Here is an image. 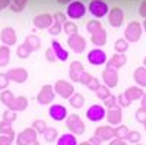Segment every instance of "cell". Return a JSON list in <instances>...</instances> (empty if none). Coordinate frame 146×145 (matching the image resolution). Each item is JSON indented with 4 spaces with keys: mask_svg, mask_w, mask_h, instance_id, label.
<instances>
[{
    "mask_svg": "<svg viewBox=\"0 0 146 145\" xmlns=\"http://www.w3.org/2000/svg\"><path fill=\"white\" fill-rule=\"evenodd\" d=\"M85 12H86V7H85V5L82 2H79V0H73V2H70L67 5V16L70 19H80L85 16Z\"/></svg>",
    "mask_w": 146,
    "mask_h": 145,
    "instance_id": "obj_3",
    "label": "cell"
},
{
    "mask_svg": "<svg viewBox=\"0 0 146 145\" xmlns=\"http://www.w3.org/2000/svg\"><path fill=\"white\" fill-rule=\"evenodd\" d=\"M13 100H15V95L12 94L10 91H7V90H6V91H3L2 94H0V101H2V103H3V104H5L7 108L12 106Z\"/></svg>",
    "mask_w": 146,
    "mask_h": 145,
    "instance_id": "obj_29",
    "label": "cell"
},
{
    "mask_svg": "<svg viewBox=\"0 0 146 145\" xmlns=\"http://www.w3.org/2000/svg\"><path fill=\"white\" fill-rule=\"evenodd\" d=\"M142 25L137 22V21H133V22H130L129 25H127V28H126V31H124V38L129 41V43H136V41H139L140 40V37H142Z\"/></svg>",
    "mask_w": 146,
    "mask_h": 145,
    "instance_id": "obj_2",
    "label": "cell"
},
{
    "mask_svg": "<svg viewBox=\"0 0 146 145\" xmlns=\"http://www.w3.org/2000/svg\"><path fill=\"white\" fill-rule=\"evenodd\" d=\"M139 13H140V16H142V18H145V19H146V0L140 5V7H139Z\"/></svg>",
    "mask_w": 146,
    "mask_h": 145,
    "instance_id": "obj_52",
    "label": "cell"
},
{
    "mask_svg": "<svg viewBox=\"0 0 146 145\" xmlns=\"http://www.w3.org/2000/svg\"><path fill=\"white\" fill-rule=\"evenodd\" d=\"M82 72H83V66H82L80 62H76V60H75V62H72L70 69H69V75H70V79H72V81L79 82Z\"/></svg>",
    "mask_w": 146,
    "mask_h": 145,
    "instance_id": "obj_20",
    "label": "cell"
},
{
    "mask_svg": "<svg viewBox=\"0 0 146 145\" xmlns=\"http://www.w3.org/2000/svg\"><path fill=\"white\" fill-rule=\"evenodd\" d=\"M13 141V135H2L0 136V145H9Z\"/></svg>",
    "mask_w": 146,
    "mask_h": 145,
    "instance_id": "obj_48",
    "label": "cell"
},
{
    "mask_svg": "<svg viewBox=\"0 0 146 145\" xmlns=\"http://www.w3.org/2000/svg\"><path fill=\"white\" fill-rule=\"evenodd\" d=\"M92 76H91V74H88V72H82V75H80V84H83V85H88V82H89V79H91Z\"/></svg>",
    "mask_w": 146,
    "mask_h": 145,
    "instance_id": "obj_49",
    "label": "cell"
},
{
    "mask_svg": "<svg viewBox=\"0 0 146 145\" xmlns=\"http://www.w3.org/2000/svg\"><path fill=\"white\" fill-rule=\"evenodd\" d=\"M53 100H54V91L51 85H44L36 95V101L40 104H50Z\"/></svg>",
    "mask_w": 146,
    "mask_h": 145,
    "instance_id": "obj_14",
    "label": "cell"
},
{
    "mask_svg": "<svg viewBox=\"0 0 146 145\" xmlns=\"http://www.w3.org/2000/svg\"><path fill=\"white\" fill-rule=\"evenodd\" d=\"M48 114H50L51 119L57 120V122H62V120L67 116V108L62 104H53L48 108Z\"/></svg>",
    "mask_w": 146,
    "mask_h": 145,
    "instance_id": "obj_15",
    "label": "cell"
},
{
    "mask_svg": "<svg viewBox=\"0 0 146 145\" xmlns=\"http://www.w3.org/2000/svg\"><path fill=\"white\" fill-rule=\"evenodd\" d=\"M69 101H70V106H72L73 108H80V107L83 106V103H85V98H83L82 94H78V92L75 94V92H73V94L70 95Z\"/></svg>",
    "mask_w": 146,
    "mask_h": 145,
    "instance_id": "obj_27",
    "label": "cell"
},
{
    "mask_svg": "<svg viewBox=\"0 0 146 145\" xmlns=\"http://www.w3.org/2000/svg\"><path fill=\"white\" fill-rule=\"evenodd\" d=\"M115 51L117 53H124V51H127V48H129V41L124 38H120V40H117L115 41Z\"/></svg>",
    "mask_w": 146,
    "mask_h": 145,
    "instance_id": "obj_33",
    "label": "cell"
},
{
    "mask_svg": "<svg viewBox=\"0 0 146 145\" xmlns=\"http://www.w3.org/2000/svg\"><path fill=\"white\" fill-rule=\"evenodd\" d=\"M95 136H98L101 141H110L114 136V129L110 126H100L95 129Z\"/></svg>",
    "mask_w": 146,
    "mask_h": 145,
    "instance_id": "obj_21",
    "label": "cell"
},
{
    "mask_svg": "<svg viewBox=\"0 0 146 145\" xmlns=\"http://www.w3.org/2000/svg\"><path fill=\"white\" fill-rule=\"evenodd\" d=\"M23 43H27L32 50H36V48H40V45H41V40L36 37V35H28Z\"/></svg>",
    "mask_w": 146,
    "mask_h": 145,
    "instance_id": "obj_30",
    "label": "cell"
},
{
    "mask_svg": "<svg viewBox=\"0 0 146 145\" xmlns=\"http://www.w3.org/2000/svg\"><path fill=\"white\" fill-rule=\"evenodd\" d=\"M7 76L10 81H13L16 84H22L28 79V72L23 67H15V69H10L7 72Z\"/></svg>",
    "mask_w": 146,
    "mask_h": 145,
    "instance_id": "obj_16",
    "label": "cell"
},
{
    "mask_svg": "<svg viewBox=\"0 0 146 145\" xmlns=\"http://www.w3.org/2000/svg\"><path fill=\"white\" fill-rule=\"evenodd\" d=\"M0 134L2 135H13V129H12V122H0Z\"/></svg>",
    "mask_w": 146,
    "mask_h": 145,
    "instance_id": "obj_32",
    "label": "cell"
},
{
    "mask_svg": "<svg viewBox=\"0 0 146 145\" xmlns=\"http://www.w3.org/2000/svg\"><path fill=\"white\" fill-rule=\"evenodd\" d=\"M100 85H101V84H100V81L96 79V78H94V76H92V78L89 79V82H88V88H89L91 91H96Z\"/></svg>",
    "mask_w": 146,
    "mask_h": 145,
    "instance_id": "obj_47",
    "label": "cell"
},
{
    "mask_svg": "<svg viewBox=\"0 0 146 145\" xmlns=\"http://www.w3.org/2000/svg\"><path fill=\"white\" fill-rule=\"evenodd\" d=\"M27 3H28V0H12L10 9L13 12H22L23 9H25Z\"/></svg>",
    "mask_w": 146,
    "mask_h": 145,
    "instance_id": "obj_31",
    "label": "cell"
},
{
    "mask_svg": "<svg viewBox=\"0 0 146 145\" xmlns=\"http://www.w3.org/2000/svg\"><path fill=\"white\" fill-rule=\"evenodd\" d=\"M12 3V0H0V10H3L6 7H9Z\"/></svg>",
    "mask_w": 146,
    "mask_h": 145,
    "instance_id": "obj_53",
    "label": "cell"
},
{
    "mask_svg": "<svg viewBox=\"0 0 146 145\" xmlns=\"http://www.w3.org/2000/svg\"><path fill=\"white\" fill-rule=\"evenodd\" d=\"M101 142V139L98 138V136H95V138H92V139H89L86 144H100Z\"/></svg>",
    "mask_w": 146,
    "mask_h": 145,
    "instance_id": "obj_54",
    "label": "cell"
},
{
    "mask_svg": "<svg viewBox=\"0 0 146 145\" xmlns=\"http://www.w3.org/2000/svg\"><path fill=\"white\" fill-rule=\"evenodd\" d=\"M133 78L140 87H146V67H137L133 74Z\"/></svg>",
    "mask_w": 146,
    "mask_h": 145,
    "instance_id": "obj_25",
    "label": "cell"
},
{
    "mask_svg": "<svg viewBox=\"0 0 146 145\" xmlns=\"http://www.w3.org/2000/svg\"><path fill=\"white\" fill-rule=\"evenodd\" d=\"M54 90H56V92L60 97H63V98H70V95L75 92V90H73V87H72V84H69L66 81H62V79L56 82Z\"/></svg>",
    "mask_w": 146,
    "mask_h": 145,
    "instance_id": "obj_13",
    "label": "cell"
},
{
    "mask_svg": "<svg viewBox=\"0 0 146 145\" xmlns=\"http://www.w3.org/2000/svg\"><path fill=\"white\" fill-rule=\"evenodd\" d=\"M117 103L121 106V107H129L130 106V100L127 98V97H126V94H120L118 97H117Z\"/></svg>",
    "mask_w": 146,
    "mask_h": 145,
    "instance_id": "obj_43",
    "label": "cell"
},
{
    "mask_svg": "<svg viewBox=\"0 0 146 145\" xmlns=\"http://www.w3.org/2000/svg\"><path fill=\"white\" fill-rule=\"evenodd\" d=\"M63 27H64V32L72 35V34H76L78 32V27H76V23H73V22H64L63 23Z\"/></svg>",
    "mask_w": 146,
    "mask_h": 145,
    "instance_id": "obj_40",
    "label": "cell"
},
{
    "mask_svg": "<svg viewBox=\"0 0 146 145\" xmlns=\"http://www.w3.org/2000/svg\"><path fill=\"white\" fill-rule=\"evenodd\" d=\"M123 142V138H118V139H114V141H111V144H121Z\"/></svg>",
    "mask_w": 146,
    "mask_h": 145,
    "instance_id": "obj_55",
    "label": "cell"
},
{
    "mask_svg": "<svg viewBox=\"0 0 146 145\" xmlns=\"http://www.w3.org/2000/svg\"><path fill=\"white\" fill-rule=\"evenodd\" d=\"M51 47H53V50H54V53H56V56H57V60H62V62L67 60L69 53L64 50V48H63L62 45H60V43H58V41L53 40V41H51Z\"/></svg>",
    "mask_w": 146,
    "mask_h": 145,
    "instance_id": "obj_23",
    "label": "cell"
},
{
    "mask_svg": "<svg viewBox=\"0 0 146 145\" xmlns=\"http://www.w3.org/2000/svg\"><path fill=\"white\" fill-rule=\"evenodd\" d=\"M95 92H96V95H98V98H101V100H105L107 97L111 95V94H110V90H108L107 85H105V87H104V85H100L98 90H96Z\"/></svg>",
    "mask_w": 146,
    "mask_h": 145,
    "instance_id": "obj_37",
    "label": "cell"
},
{
    "mask_svg": "<svg viewBox=\"0 0 146 145\" xmlns=\"http://www.w3.org/2000/svg\"><path fill=\"white\" fill-rule=\"evenodd\" d=\"M102 79L105 82V85L108 88H115L117 84H118V74H117V69L114 67H107L102 72Z\"/></svg>",
    "mask_w": 146,
    "mask_h": 145,
    "instance_id": "obj_9",
    "label": "cell"
},
{
    "mask_svg": "<svg viewBox=\"0 0 146 145\" xmlns=\"http://www.w3.org/2000/svg\"><path fill=\"white\" fill-rule=\"evenodd\" d=\"M107 116L105 110H104V107L100 106V104H94L88 108V112H86V117L89 120H92V122H100V120H102L104 117Z\"/></svg>",
    "mask_w": 146,
    "mask_h": 145,
    "instance_id": "obj_11",
    "label": "cell"
},
{
    "mask_svg": "<svg viewBox=\"0 0 146 145\" xmlns=\"http://www.w3.org/2000/svg\"><path fill=\"white\" fill-rule=\"evenodd\" d=\"M15 119H16V112L13 110H6L3 113V120H6V122H13Z\"/></svg>",
    "mask_w": 146,
    "mask_h": 145,
    "instance_id": "obj_44",
    "label": "cell"
},
{
    "mask_svg": "<svg viewBox=\"0 0 146 145\" xmlns=\"http://www.w3.org/2000/svg\"><path fill=\"white\" fill-rule=\"evenodd\" d=\"M142 27H143V29L146 31V19H145V22H143V25H142Z\"/></svg>",
    "mask_w": 146,
    "mask_h": 145,
    "instance_id": "obj_56",
    "label": "cell"
},
{
    "mask_svg": "<svg viewBox=\"0 0 146 145\" xmlns=\"http://www.w3.org/2000/svg\"><path fill=\"white\" fill-rule=\"evenodd\" d=\"M34 50L27 44V43H23V44H21L19 47H18V50H16V54H18V57L19 59H27V57H29L31 56V53H32Z\"/></svg>",
    "mask_w": 146,
    "mask_h": 145,
    "instance_id": "obj_28",
    "label": "cell"
},
{
    "mask_svg": "<svg viewBox=\"0 0 146 145\" xmlns=\"http://www.w3.org/2000/svg\"><path fill=\"white\" fill-rule=\"evenodd\" d=\"M66 125H67V128L72 134H75V135H83L85 134V125L78 114H70L67 117Z\"/></svg>",
    "mask_w": 146,
    "mask_h": 145,
    "instance_id": "obj_4",
    "label": "cell"
},
{
    "mask_svg": "<svg viewBox=\"0 0 146 145\" xmlns=\"http://www.w3.org/2000/svg\"><path fill=\"white\" fill-rule=\"evenodd\" d=\"M123 21H124V12L121 10L120 7H113L111 12L108 13L110 25L114 27V28H118V27L123 25Z\"/></svg>",
    "mask_w": 146,
    "mask_h": 145,
    "instance_id": "obj_10",
    "label": "cell"
},
{
    "mask_svg": "<svg viewBox=\"0 0 146 145\" xmlns=\"http://www.w3.org/2000/svg\"><path fill=\"white\" fill-rule=\"evenodd\" d=\"M36 132L34 128H27L23 129L18 135V144L19 145H29V144H36Z\"/></svg>",
    "mask_w": 146,
    "mask_h": 145,
    "instance_id": "obj_7",
    "label": "cell"
},
{
    "mask_svg": "<svg viewBox=\"0 0 146 145\" xmlns=\"http://www.w3.org/2000/svg\"><path fill=\"white\" fill-rule=\"evenodd\" d=\"M28 106V100L25 98L23 95H19V97H15L13 103L9 107V110H13V112H23Z\"/></svg>",
    "mask_w": 146,
    "mask_h": 145,
    "instance_id": "obj_22",
    "label": "cell"
},
{
    "mask_svg": "<svg viewBox=\"0 0 146 145\" xmlns=\"http://www.w3.org/2000/svg\"><path fill=\"white\" fill-rule=\"evenodd\" d=\"M126 139L130 141V142H139L140 141V134H139L137 130H129Z\"/></svg>",
    "mask_w": 146,
    "mask_h": 145,
    "instance_id": "obj_42",
    "label": "cell"
},
{
    "mask_svg": "<svg viewBox=\"0 0 146 145\" xmlns=\"http://www.w3.org/2000/svg\"><path fill=\"white\" fill-rule=\"evenodd\" d=\"M88 60H89V63H92L95 66L104 65L107 62V54L102 50H100V48H94V50H91L88 53Z\"/></svg>",
    "mask_w": 146,
    "mask_h": 145,
    "instance_id": "obj_18",
    "label": "cell"
},
{
    "mask_svg": "<svg viewBox=\"0 0 146 145\" xmlns=\"http://www.w3.org/2000/svg\"><path fill=\"white\" fill-rule=\"evenodd\" d=\"M58 145H76V138L73 135H63L57 141Z\"/></svg>",
    "mask_w": 146,
    "mask_h": 145,
    "instance_id": "obj_35",
    "label": "cell"
},
{
    "mask_svg": "<svg viewBox=\"0 0 146 145\" xmlns=\"http://www.w3.org/2000/svg\"><path fill=\"white\" fill-rule=\"evenodd\" d=\"M42 134H44V138H45L47 142H53V141H56V138H57V130H56L54 128H47Z\"/></svg>",
    "mask_w": 146,
    "mask_h": 145,
    "instance_id": "obj_34",
    "label": "cell"
},
{
    "mask_svg": "<svg viewBox=\"0 0 146 145\" xmlns=\"http://www.w3.org/2000/svg\"><path fill=\"white\" fill-rule=\"evenodd\" d=\"M86 29L91 32V40L95 45H104L107 43V32L98 21H89L86 23Z\"/></svg>",
    "mask_w": 146,
    "mask_h": 145,
    "instance_id": "obj_1",
    "label": "cell"
},
{
    "mask_svg": "<svg viewBox=\"0 0 146 145\" xmlns=\"http://www.w3.org/2000/svg\"><path fill=\"white\" fill-rule=\"evenodd\" d=\"M127 134H129V128L127 126H117L115 129H114V136H117V138H123V139H126L127 138Z\"/></svg>",
    "mask_w": 146,
    "mask_h": 145,
    "instance_id": "obj_36",
    "label": "cell"
},
{
    "mask_svg": "<svg viewBox=\"0 0 146 145\" xmlns=\"http://www.w3.org/2000/svg\"><path fill=\"white\" fill-rule=\"evenodd\" d=\"M89 12L95 18H104L108 13V5L104 0H92L89 3Z\"/></svg>",
    "mask_w": 146,
    "mask_h": 145,
    "instance_id": "obj_6",
    "label": "cell"
},
{
    "mask_svg": "<svg viewBox=\"0 0 146 145\" xmlns=\"http://www.w3.org/2000/svg\"><path fill=\"white\" fill-rule=\"evenodd\" d=\"M0 40L6 45H13L16 44V32L12 27H5L0 32Z\"/></svg>",
    "mask_w": 146,
    "mask_h": 145,
    "instance_id": "obj_17",
    "label": "cell"
},
{
    "mask_svg": "<svg viewBox=\"0 0 146 145\" xmlns=\"http://www.w3.org/2000/svg\"><path fill=\"white\" fill-rule=\"evenodd\" d=\"M143 125H145V129H146V122H145V123H143Z\"/></svg>",
    "mask_w": 146,
    "mask_h": 145,
    "instance_id": "obj_59",
    "label": "cell"
},
{
    "mask_svg": "<svg viewBox=\"0 0 146 145\" xmlns=\"http://www.w3.org/2000/svg\"><path fill=\"white\" fill-rule=\"evenodd\" d=\"M115 103H117V98H115V97H113V95L107 97V98L104 100V104H105L107 107H111V106H114Z\"/></svg>",
    "mask_w": 146,
    "mask_h": 145,
    "instance_id": "obj_50",
    "label": "cell"
},
{
    "mask_svg": "<svg viewBox=\"0 0 146 145\" xmlns=\"http://www.w3.org/2000/svg\"><path fill=\"white\" fill-rule=\"evenodd\" d=\"M57 2H60V3H66V2H69V0H57Z\"/></svg>",
    "mask_w": 146,
    "mask_h": 145,
    "instance_id": "obj_57",
    "label": "cell"
},
{
    "mask_svg": "<svg viewBox=\"0 0 146 145\" xmlns=\"http://www.w3.org/2000/svg\"><path fill=\"white\" fill-rule=\"evenodd\" d=\"M136 120L140 123L146 122V104H142V107L136 112Z\"/></svg>",
    "mask_w": 146,
    "mask_h": 145,
    "instance_id": "obj_39",
    "label": "cell"
},
{
    "mask_svg": "<svg viewBox=\"0 0 146 145\" xmlns=\"http://www.w3.org/2000/svg\"><path fill=\"white\" fill-rule=\"evenodd\" d=\"M62 23H60V22H56L54 21V23H51V27L50 28H48V32H50L51 35H58L60 32H62Z\"/></svg>",
    "mask_w": 146,
    "mask_h": 145,
    "instance_id": "obj_41",
    "label": "cell"
},
{
    "mask_svg": "<svg viewBox=\"0 0 146 145\" xmlns=\"http://www.w3.org/2000/svg\"><path fill=\"white\" fill-rule=\"evenodd\" d=\"M53 21H54L53 15H50V13H40V15H36L34 18V25L38 29H47V28L51 27Z\"/></svg>",
    "mask_w": 146,
    "mask_h": 145,
    "instance_id": "obj_12",
    "label": "cell"
},
{
    "mask_svg": "<svg viewBox=\"0 0 146 145\" xmlns=\"http://www.w3.org/2000/svg\"><path fill=\"white\" fill-rule=\"evenodd\" d=\"M67 44L75 53H83L85 48H86V41H85V38L82 37V35H79L78 32L69 35Z\"/></svg>",
    "mask_w": 146,
    "mask_h": 145,
    "instance_id": "obj_5",
    "label": "cell"
},
{
    "mask_svg": "<svg viewBox=\"0 0 146 145\" xmlns=\"http://www.w3.org/2000/svg\"><path fill=\"white\" fill-rule=\"evenodd\" d=\"M53 18H54V21H56V22H60L62 25L66 22V16H64V13H60V12H58V13H56Z\"/></svg>",
    "mask_w": 146,
    "mask_h": 145,
    "instance_id": "obj_51",
    "label": "cell"
},
{
    "mask_svg": "<svg viewBox=\"0 0 146 145\" xmlns=\"http://www.w3.org/2000/svg\"><path fill=\"white\" fill-rule=\"evenodd\" d=\"M9 76L7 74H0V90H5L6 87H9Z\"/></svg>",
    "mask_w": 146,
    "mask_h": 145,
    "instance_id": "obj_46",
    "label": "cell"
},
{
    "mask_svg": "<svg viewBox=\"0 0 146 145\" xmlns=\"http://www.w3.org/2000/svg\"><path fill=\"white\" fill-rule=\"evenodd\" d=\"M107 119H108V123L111 126H118L121 123V119H123V112H121V106H111L108 107V112H107Z\"/></svg>",
    "mask_w": 146,
    "mask_h": 145,
    "instance_id": "obj_8",
    "label": "cell"
},
{
    "mask_svg": "<svg viewBox=\"0 0 146 145\" xmlns=\"http://www.w3.org/2000/svg\"><path fill=\"white\" fill-rule=\"evenodd\" d=\"M127 62V57L124 53H115L111 59L108 60V63H107V67H114V69H120V67H123Z\"/></svg>",
    "mask_w": 146,
    "mask_h": 145,
    "instance_id": "obj_19",
    "label": "cell"
},
{
    "mask_svg": "<svg viewBox=\"0 0 146 145\" xmlns=\"http://www.w3.org/2000/svg\"><path fill=\"white\" fill-rule=\"evenodd\" d=\"M143 63H145V66H146V57L143 59Z\"/></svg>",
    "mask_w": 146,
    "mask_h": 145,
    "instance_id": "obj_58",
    "label": "cell"
},
{
    "mask_svg": "<svg viewBox=\"0 0 146 145\" xmlns=\"http://www.w3.org/2000/svg\"><path fill=\"white\" fill-rule=\"evenodd\" d=\"M38 134H42V132L47 129V123H45V120H42V119H36L35 122H34V126H32Z\"/></svg>",
    "mask_w": 146,
    "mask_h": 145,
    "instance_id": "obj_38",
    "label": "cell"
},
{
    "mask_svg": "<svg viewBox=\"0 0 146 145\" xmlns=\"http://www.w3.org/2000/svg\"><path fill=\"white\" fill-rule=\"evenodd\" d=\"M10 62V50H9V45L3 44L2 47H0V66H6L9 65Z\"/></svg>",
    "mask_w": 146,
    "mask_h": 145,
    "instance_id": "obj_26",
    "label": "cell"
},
{
    "mask_svg": "<svg viewBox=\"0 0 146 145\" xmlns=\"http://www.w3.org/2000/svg\"><path fill=\"white\" fill-rule=\"evenodd\" d=\"M126 97L130 100V101H136V100H140L142 98V95H143V91L137 87H130L124 91Z\"/></svg>",
    "mask_w": 146,
    "mask_h": 145,
    "instance_id": "obj_24",
    "label": "cell"
},
{
    "mask_svg": "<svg viewBox=\"0 0 146 145\" xmlns=\"http://www.w3.org/2000/svg\"><path fill=\"white\" fill-rule=\"evenodd\" d=\"M45 57H47V60H48L50 63H54L56 60H57V56H56V53H54V50H53V47H50V48L45 51Z\"/></svg>",
    "mask_w": 146,
    "mask_h": 145,
    "instance_id": "obj_45",
    "label": "cell"
}]
</instances>
